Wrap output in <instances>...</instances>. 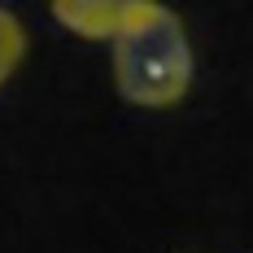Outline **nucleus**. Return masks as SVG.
Returning a JSON list of instances; mask_svg holds the SVG:
<instances>
[{
  "label": "nucleus",
  "instance_id": "obj_1",
  "mask_svg": "<svg viewBox=\"0 0 253 253\" xmlns=\"http://www.w3.org/2000/svg\"><path fill=\"white\" fill-rule=\"evenodd\" d=\"M114 83L126 101L149 109L183 101L192 83V48L166 4L140 0V13L114 40Z\"/></svg>",
  "mask_w": 253,
  "mask_h": 253
},
{
  "label": "nucleus",
  "instance_id": "obj_2",
  "mask_svg": "<svg viewBox=\"0 0 253 253\" xmlns=\"http://www.w3.org/2000/svg\"><path fill=\"white\" fill-rule=\"evenodd\" d=\"M135 13H140V0H57L52 4V18L83 40H118Z\"/></svg>",
  "mask_w": 253,
  "mask_h": 253
},
{
  "label": "nucleus",
  "instance_id": "obj_3",
  "mask_svg": "<svg viewBox=\"0 0 253 253\" xmlns=\"http://www.w3.org/2000/svg\"><path fill=\"white\" fill-rule=\"evenodd\" d=\"M26 52V35H22V22L9 13V9H0V87L9 83V75L18 70V61H22Z\"/></svg>",
  "mask_w": 253,
  "mask_h": 253
}]
</instances>
